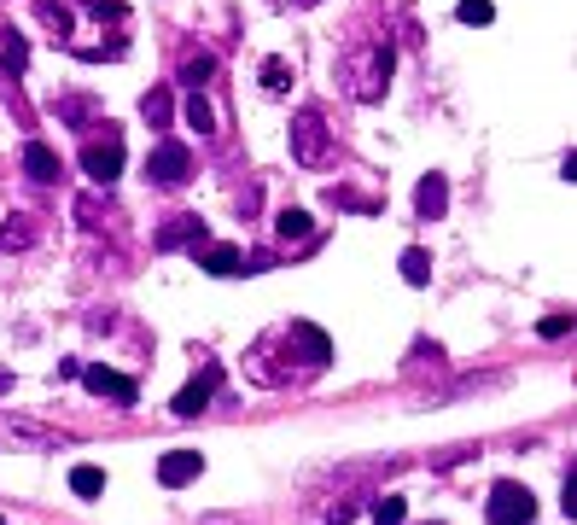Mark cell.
Here are the masks:
<instances>
[{"label": "cell", "mask_w": 577, "mask_h": 525, "mask_svg": "<svg viewBox=\"0 0 577 525\" xmlns=\"http://www.w3.org/2000/svg\"><path fill=\"white\" fill-rule=\"evenodd\" d=\"M333 362V339L315 327V321H280L269 327L251 356H245V374L257 385H304Z\"/></svg>", "instance_id": "2"}, {"label": "cell", "mask_w": 577, "mask_h": 525, "mask_svg": "<svg viewBox=\"0 0 577 525\" xmlns=\"http://www.w3.org/2000/svg\"><path fill=\"white\" fill-rule=\"evenodd\" d=\"M82 170H88V181H100V187H111V181L123 175V129H117V123H105L100 135L82 140Z\"/></svg>", "instance_id": "5"}, {"label": "cell", "mask_w": 577, "mask_h": 525, "mask_svg": "<svg viewBox=\"0 0 577 525\" xmlns=\"http://www.w3.org/2000/svg\"><path fill=\"white\" fill-rule=\"evenodd\" d=\"M0 65L12 70V76H18V70L30 65V41H24L18 30H6V35H0Z\"/></svg>", "instance_id": "20"}, {"label": "cell", "mask_w": 577, "mask_h": 525, "mask_svg": "<svg viewBox=\"0 0 577 525\" xmlns=\"http://www.w3.org/2000/svg\"><path fill=\"white\" fill-rule=\"evenodd\" d=\"M24 245H35V222H30V216L0 222V251H24Z\"/></svg>", "instance_id": "18"}, {"label": "cell", "mask_w": 577, "mask_h": 525, "mask_svg": "<svg viewBox=\"0 0 577 525\" xmlns=\"http://www.w3.org/2000/svg\"><path fill=\"white\" fill-rule=\"evenodd\" d=\"M403 520H408L403 496H374V525H403Z\"/></svg>", "instance_id": "25"}, {"label": "cell", "mask_w": 577, "mask_h": 525, "mask_svg": "<svg viewBox=\"0 0 577 525\" xmlns=\"http://www.w3.org/2000/svg\"><path fill=\"white\" fill-rule=\"evenodd\" d=\"M146 181H152V187H164V193L187 187V181H193V152H187L181 140H158V146H152V158H146Z\"/></svg>", "instance_id": "6"}, {"label": "cell", "mask_w": 577, "mask_h": 525, "mask_svg": "<svg viewBox=\"0 0 577 525\" xmlns=\"http://www.w3.org/2000/svg\"><path fill=\"white\" fill-rule=\"evenodd\" d=\"M152 245L158 251H181V245H204V216H193V210H181V216H170L158 234H152Z\"/></svg>", "instance_id": "10"}, {"label": "cell", "mask_w": 577, "mask_h": 525, "mask_svg": "<svg viewBox=\"0 0 577 525\" xmlns=\"http://www.w3.org/2000/svg\"><path fill=\"white\" fill-rule=\"evenodd\" d=\"M0 432L18 438V444H35V450H65V438L53 426H35V420H18V415H0Z\"/></svg>", "instance_id": "12"}, {"label": "cell", "mask_w": 577, "mask_h": 525, "mask_svg": "<svg viewBox=\"0 0 577 525\" xmlns=\"http://www.w3.org/2000/svg\"><path fill=\"white\" fill-rule=\"evenodd\" d=\"M0 525H6V520H0Z\"/></svg>", "instance_id": "35"}, {"label": "cell", "mask_w": 577, "mask_h": 525, "mask_svg": "<svg viewBox=\"0 0 577 525\" xmlns=\"http://www.w3.org/2000/svg\"><path fill=\"white\" fill-rule=\"evenodd\" d=\"M274 228H280V240H309V234H315L309 210H298V205H286V210H280V222H274Z\"/></svg>", "instance_id": "21"}, {"label": "cell", "mask_w": 577, "mask_h": 525, "mask_svg": "<svg viewBox=\"0 0 577 525\" xmlns=\"http://www.w3.org/2000/svg\"><path fill=\"white\" fill-rule=\"evenodd\" d=\"M216 385H222V362H204L199 380H187L181 391H175V415H181V420L204 415V409H210V397H216Z\"/></svg>", "instance_id": "9"}, {"label": "cell", "mask_w": 577, "mask_h": 525, "mask_svg": "<svg viewBox=\"0 0 577 525\" xmlns=\"http://www.w3.org/2000/svg\"><path fill=\"white\" fill-rule=\"evenodd\" d=\"M292 6H315V0H292Z\"/></svg>", "instance_id": "33"}, {"label": "cell", "mask_w": 577, "mask_h": 525, "mask_svg": "<svg viewBox=\"0 0 577 525\" xmlns=\"http://www.w3.org/2000/svg\"><path fill=\"white\" fill-rule=\"evenodd\" d=\"M82 385L94 391V397H111L117 409H135L140 403V391L129 374H117V368H105V362H94V368H82Z\"/></svg>", "instance_id": "8"}, {"label": "cell", "mask_w": 577, "mask_h": 525, "mask_svg": "<svg viewBox=\"0 0 577 525\" xmlns=\"http://www.w3.org/2000/svg\"><path fill=\"white\" fill-rule=\"evenodd\" d=\"M414 210H420V216H426V222H432V216H443V210H449V181H443L438 170H432V175H420V187H414Z\"/></svg>", "instance_id": "13"}, {"label": "cell", "mask_w": 577, "mask_h": 525, "mask_svg": "<svg viewBox=\"0 0 577 525\" xmlns=\"http://www.w3.org/2000/svg\"><path fill=\"white\" fill-rule=\"evenodd\" d=\"M199 473H204V455H199V450H170V455H164V461H158V479H164V485H170V490L193 485Z\"/></svg>", "instance_id": "11"}, {"label": "cell", "mask_w": 577, "mask_h": 525, "mask_svg": "<svg viewBox=\"0 0 577 525\" xmlns=\"http://www.w3.org/2000/svg\"><path fill=\"white\" fill-rule=\"evenodd\" d=\"M263 88H269V94H286V88H292V65H286L280 53L263 59Z\"/></svg>", "instance_id": "24"}, {"label": "cell", "mask_w": 577, "mask_h": 525, "mask_svg": "<svg viewBox=\"0 0 577 525\" xmlns=\"http://www.w3.org/2000/svg\"><path fill=\"white\" fill-rule=\"evenodd\" d=\"M24 170H30L35 181H59V152H53L47 140H30V146H24Z\"/></svg>", "instance_id": "15"}, {"label": "cell", "mask_w": 577, "mask_h": 525, "mask_svg": "<svg viewBox=\"0 0 577 525\" xmlns=\"http://www.w3.org/2000/svg\"><path fill=\"white\" fill-rule=\"evenodd\" d=\"M391 65H397V53H391V41H385V35H356V41L339 53L333 76H339L344 100L379 105V100H385V88H391Z\"/></svg>", "instance_id": "3"}, {"label": "cell", "mask_w": 577, "mask_h": 525, "mask_svg": "<svg viewBox=\"0 0 577 525\" xmlns=\"http://www.w3.org/2000/svg\"><path fill=\"white\" fill-rule=\"evenodd\" d=\"M484 514H490V525H531L537 520V496L508 479V485L490 490V508H484Z\"/></svg>", "instance_id": "7"}, {"label": "cell", "mask_w": 577, "mask_h": 525, "mask_svg": "<svg viewBox=\"0 0 577 525\" xmlns=\"http://www.w3.org/2000/svg\"><path fill=\"white\" fill-rule=\"evenodd\" d=\"M455 18H461V24H490V18H496V6H490V0H461V6H455Z\"/></svg>", "instance_id": "28"}, {"label": "cell", "mask_w": 577, "mask_h": 525, "mask_svg": "<svg viewBox=\"0 0 577 525\" xmlns=\"http://www.w3.org/2000/svg\"><path fill=\"white\" fill-rule=\"evenodd\" d=\"M70 490H76V496H100V490H105V473H100V467H88V461H82V467L70 473Z\"/></svg>", "instance_id": "26"}, {"label": "cell", "mask_w": 577, "mask_h": 525, "mask_svg": "<svg viewBox=\"0 0 577 525\" xmlns=\"http://www.w3.org/2000/svg\"><path fill=\"white\" fill-rule=\"evenodd\" d=\"M356 520V502H333V508H327V525H350Z\"/></svg>", "instance_id": "31"}, {"label": "cell", "mask_w": 577, "mask_h": 525, "mask_svg": "<svg viewBox=\"0 0 577 525\" xmlns=\"http://www.w3.org/2000/svg\"><path fill=\"white\" fill-rule=\"evenodd\" d=\"M333 158H339V140L327 129V117H321V111H298V117H292V164L327 170Z\"/></svg>", "instance_id": "4"}, {"label": "cell", "mask_w": 577, "mask_h": 525, "mask_svg": "<svg viewBox=\"0 0 577 525\" xmlns=\"http://www.w3.org/2000/svg\"><path fill=\"white\" fill-rule=\"evenodd\" d=\"M6 391H12V374H6V368H0V397H6Z\"/></svg>", "instance_id": "32"}, {"label": "cell", "mask_w": 577, "mask_h": 525, "mask_svg": "<svg viewBox=\"0 0 577 525\" xmlns=\"http://www.w3.org/2000/svg\"><path fill=\"white\" fill-rule=\"evenodd\" d=\"M274 263H280V257H274V251H251V257H245V263H239V269H251V275H263V269H274Z\"/></svg>", "instance_id": "29"}, {"label": "cell", "mask_w": 577, "mask_h": 525, "mask_svg": "<svg viewBox=\"0 0 577 525\" xmlns=\"http://www.w3.org/2000/svg\"><path fill=\"white\" fill-rule=\"evenodd\" d=\"M403 280L408 286H426V280H432V257H426L420 245H408L403 251Z\"/></svg>", "instance_id": "23"}, {"label": "cell", "mask_w": 577, "mask_h": 525, "mask_svg": "<svg viewBox=\"0 0 577 525\" xmlns=\"http://www.w3.org/2000/svg\"><path fill=\"white\" fill-rule=\"evenodd\" d=\"M193 257L204 263V275H239V245H193Z\"/></svg>", "instance_id": "14"}, {"label": "cell", "mask_w": 577, "mask_h": 525, "mask_svg": "<svg viewBox=\"0 0 577 525\" xmlns=\"http://www.w3.org/2000/svg\"><path fill=\"white\" fill-rule=\"evenodd\" d=\"M76 216H82V228H105L117 210H111V199H100V193H82V199H76Z\"/></svg>", "instance_id": "19"}, {"label": "cell", "mask_w": 577, "mask_h": 525, "mask_svg": "<svg viewBox=\"0 0 577 525\" xmlns=\"http://www.w3.org/2000/svg\"><path fill=\"white\" fill-rule=\"evenodd\" d=\"M59 111L70 117V129H88V123H100V105H94V100H82V94L59 100Z\"/></svg>", "instance_id": "22"}, {"label": "cell", "mask_w": 577, "mask_h": 525, "mask_svg": "<svg viewBox=\"0 0 577 525\" xmlns=\"http://www.w3.org/2000/svg\"><path fill=\"white\" fill-rule=\"evenodd\" d=\"M210 76H216V53H187V59H181V82H187L193 94H199Z\"/></svg>", "instance_id": "17"}, {"label": "cell", "mask_w": 577, "mask_h": 525, "mask_svg": "<svg viewBox=\"0 0 577 525\" xmlns=\"http://www.w3.org/2000/svg\"><path fill=\"white\" fill-rule=\"evenodd\" d=\"M41 18L70 59H123L129 53V6L123 0H41Z\"/></svg>", "instance_id": "1"}, {"label": "cell", "mask_w": 577, "mask_h": 525, "mask_svg": "<svg viewBox=\"0 0 577 525\" xmlns=\"http://www.w3.org/2000/svg\"><path fill=\"white\" fill-rule=\"evenodd\" d=\"M140 117H146L152 129H170V117H175V94H170V88H146V100H140Z\"/></svg>", "instance_id": "16"}, {"label": "cell", "mask_w": 577, "mask_h": 525, "mask_svg": "<svg viewBox=\"0 0 577 525\" xmlns=\"http://www.w3.org/2000/svg\"><path fill=\"white\" fill-rule=\"evenodd\" d=\"M426 525H443V520H426Z\"/></svg>", "instance_id": "34"}, {"label": "cell", "mask_w": 577, "mask_h": 525, "mask_svg": "<svg viewBox=\"0 0 577 525\" xmlns=\"http://www.w3.org/2000/svg\"><path fill=\"white\" fill-rule=\"evenodd\" d=\"M187 123H193V129H199V135H216V111H210V105H204L199 94H193V100H187Z\"/></svg>", "instance_id": "27"}, {"label": "cell", "mask_w": 577, "mask_h": 525, "mask_svg": "<svg viewBox=\"0 0 577 525\" xmlns=\"http://www.w3.org/2000/svg\"><path fill=\"white\" fill-rule=\"evenodd\" d=\"M572 333V315H548L543 321V339H566Z\"/></svg>", "instance_id": "30"}]
</instances>
